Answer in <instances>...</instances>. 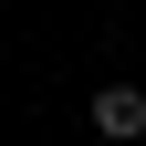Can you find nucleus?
I'll return each mask as SVG.
<instances>
[{"label":"nucleus","mask_w":146,"mask_h":146,"mask_svg":"<svg viewBox=\"0 0 146 146\" xmlns=\"http://www.w3.org/2000/svg\"><path fill=\"white\" fill-rule=\"evenodd\" d=\"M94 136H146V94H136V84H94Z\"/></svg>","instance_id":"nucleus-1"}]
</instances>
